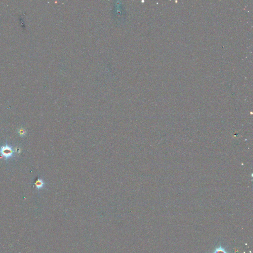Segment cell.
Listing matches in <instances>:
<instances>
[{
  "label": "cell",
  "instance_id": "6da1fadb",
  "mask_svg": "<svg viewBox=\"0 0 253 253\" xmlns=\"http://www.w3.org/2000/svg\"><path fill=\"white\" fill-rule=\"evenodd\" d=\"M0 154L6 160L12 158L14 155V150L11 146L6 144L0 147Z\"/></svg>",
  "mask_w": 253,
  "mask_h": 253
},
{
  "label": "cell",
  "instance_id": "7a4b0ae2",
  "mask_svg": "<svg viewBox=\"0 0 253 253\" xmlns=\"http://www.w3.org/2000/svg\"><path fill=\"white\" fill-rule=\"evenodd\" d=\"M44 185H45V183H44V181L42 180H41V179H38V180H37L36 182H35V186L36 187V188L38 189H40L42 188L43 187H44Z\"/></svg>",
  "mask_w": 253,
  "mask_h": 253
},
{
  "label": "cell",
  "instance_id": "3957f363",
  "mask_svg": "<svg viewBox=\"0 0 253 253\" xmlns=\"http://www.w3.org/2000/svg\"><path fill=\"white\" fill-rule=\"evenodd\" d=\"M213 253H228L226 250L221 246L220 245V246L217 247L213 251Z\"/></svg>",
  "mask_w": 253,
  "mask_h": 253
},
{
  "label": "cell",
  "instance_id": "277c9868",
  "mask_svg": "<svg viewBox=\"0 0 253 253\" xmlns=\"http://www.w3.org/2000/svg\"><path fill=\"white\" fill-rule=\"evenodd\" d=\"M26 133L25 130L24 129H19V130H18V133L19 134V135H20V136L22 137H23L25 136V135Z\"/></svg>",
  "mask_w": 253,
  "mask_h": 253
}]
</instances>
